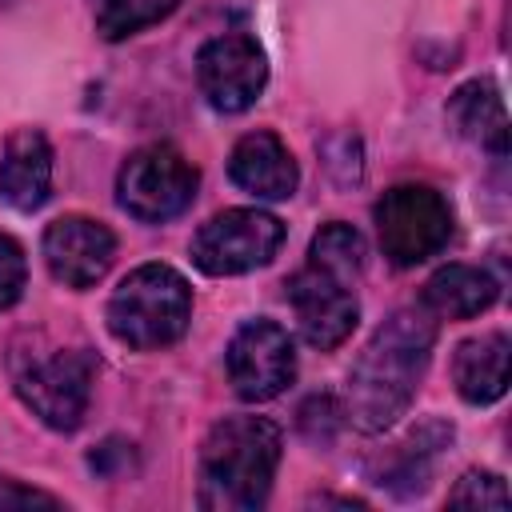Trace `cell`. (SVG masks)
<instances>
[{
    "instance_id": "obj_2",
    "label": "cell",
    "mask_w": 512,
    "mask_h": 512,
    "mask_svg": "<svg viewBox=\"0 0 512 512\" xmlns=\"http://www.w3.org/2000/svg\"><path fill=\"white\" fill-rule=\"evenodd\" d=\"M280 428L264 416H224L200 444V504L216 512H256L280 464Z\"/></svg>"
},
{
    "instance_id": "obj_11",
    "label": "cell",
    "mask_w": 512,
    "mask_h": 512,
    "mask_svg": "<svg viewBox=\"0 0 512 512\" xmlns=\"http://www.w3.org/2000/svg\"><path fill=\"white\" fill-rule=\"evenodd\" d=\"M116 256V236L92 216H60L44 228V264L64 288H92Z\"/></svg>"
},
{
    "instance_id": "obj_13",
    "label": "cell",
    "mask_w": 512,
    "mask_h": 512,
    "mask_svg": "<svg viewBox=\"0 0 512 512\" xmlns=\"http://www.w3.org/2000/svg\"><path fill=\"white\" fill-rule=\"evenodd\" d=\"M52 192V148L44 132L20 128L4 140L0 156V200L16 212H36Z\"/></svg>"
},
{
    "instance_id": "obj_10",
    "label": "cell",
    "mask_w": 512,
    "mask_h": 512,
    "mask_svg": "<svg viewBox=\"0 0 512 512\" xmlns=\"http://www.w3.org/2000/svg\"><path fill=\"white\" fill-rule=\"evenodd\" d=\"M288 304L296 312L300 336L320 352L340 348L360 320V300L352 292V280H344L312 260L288 280Z\"/></svg>"
},
{
    "instance_id": "obj_16",
    "label": "cell",
    "mask_w": 512,
    "mask_h": 512,
    "mask_svg": "<svg viewBox=\"0 0 512 512\" xmlns=\"http://www.w3.org/2000/svg\"><path fill=\"white\" fill-rule=\"evenodd\" d=\"M448 124L464 140H472V144H480V148H488L496 156L508 152L504 100H500L496 84H488V80H468V84H460L452 92V100H448Z\"/></svg>"
},
{
    "instance_id": "obj_7",
    "label": "cell",
    "mask_w": 512,
    "mask_h": 512,
    "mask_svg": "<svg viewBox=\"0 0 512 512\" xmlns=\"http://www.w3.org/2000/svg\"><path fill=\"white\" fill-rule=\"evenodd\" d=\"M284 244L280 216L264 208H228L216 212L192 236V264L208 276H240L276 256Z\"/></svg>"
},
{
    "instance_id": "obj_15",
    "label": "cell",
    "mask_w": 512,
    "mask_h": 512,
    "mask_svg": "<svg viewBox=\"0 0 512 512\" xmlns=\"http://www.w3.org/2000/svg\"><path fill=\"white\" fill-rule=\"evenodd\" d=\"M500 296V284L492 280V272L476 268V264H444L440 272L428 276L420 304L432 316L444 320H472L480 312H488Z\"/></svg>"
},
{
    "instance_id": "obj_20",
    "label": "cell",
    "mask_w": 512,
    "mask_h": 512,
    "mask_svg": "<svg viewBox=\"0 0 512 512\" xmlns=\"http://www.w3.org/2000/svg\"><path fill=\"white\" fill-rule=\"evenodd\" d=\"M448 504H472V508H508V488L496 472H468L452 492Z\"/></svg>"
},
{
    "instance_id": "obj_5",
    "label": "cell",
    "mask_w": 512,
    "mask_h": 512,
    "mask_svg": "<svg viewBox=\"0 0 512 512\" xmlns=\"http://www.w3.org/2000/svg\"><path fill=\"white\" fill-rule=\"evenodd\" d=\"M372 216H376L380 248L396 268H416L436 252H444V244L452 240V208L428 184L388 188L376 200Z\"/></svg>"
},
{
    "instance_id": "obj_9",
    "label": "cell",
    "mask_w": 512,
    "mask_h": 512,
    "mask_svg": "<svg viewBox=\"0 0 512 512\" xmlns=\"http://www.w3.org/2000/svg\"><path fill=\"white\" fill-rule=\"evenodd\" d=\"M228 380L240 400L260 404L280 396L296 376V348L292 336L276 320H244L228 344Z\"/></svg>"
},
{
    "instance_id": "obj_17",
    "label": "cell",
    "mask_w": 512,
    "mask_h": 512,
    "mask_svg": "<svg viewBox=\"0 0 512 512\" xmlns=\"http://www.w3.org/2000/svg\"><path fill=\"white\" fill-rule=\"evenodd\" d=\"M448 440H452V424H440V420L420 424V428L392 452V460H388V468L380 472L376 484H384V488H392V492H400V496L420 492V488L428 484V468H432L436 452H440Z\"/></svg>"
},
{
    "instance_id": "obj_18",
    "label": "cell",
    "mask_w": 512,
    "mask_h": 512,
    "mask_svg": "<svg viewBox=\"0 0 512 512\" xmlns=\"http://www.w3.org/2000/svg\"><path fill=\"white\" fill-rule=\"evenodd\" d=\"M308 260L328 268V272H336V276H344V280H356L360 268H364V236L352 224H344V220H328L312 236Z\"/></svg>"
},
{
    "instance_id": "obj_8",
    "label": "cell",
    "mask_w": 512,
    "mask_h": 512,
    "mask_svg": "<svg viewBox=\"0 0 512 512\" xmlns=\"http://www.w3.org/2000/svg\"><path fill=\"white\" fill-rule=\"evenodd\" d=\"M196 84L216 112L236 116L260 100L268 84V56L248 32L212 36L196 56Z\"/></svg>"
},
{
    "instance_id": "obj_4",
    "label": "cell",
    "mask_w": 512,
    "mask_h": 512,
    "mask_svg": "<svg viewBox=\"0 0 512 512\" xmlns=\"http://www.w3.org/2000/svg\"><path fill=\"white\" fill-rule=\"evenodd\" d=\"M92 380H96V356L88 348L48 344V348H28V352L16 348L12 352L16 396L24 400V408H32L56 432L80 428V420L88 412Z\"/></svg>"
},
{
    "instance_id": "obj_19",
    "label": "cell",
    "mask_w": 512,
    "mask_h": 512,
    "mask_svg": "<svg viewBox=\"0 0 512 512\" xmlns=\"http://www.w3.org/2000/svg\"><path fill=\"white\" fill-rule=\"evenodd\" d=\"M176 4L180 0H100L96 4V32L104 40H128L140 28L176 12Z\"/></svg>"
},
{
    "instance_id": "obj_21",
    "label": "cell",
    "mask_w": 512,
    "mask_h": 512,
    "mask_svg": "<svg viewBox=\"0 0 512 512\" xmlns=\"http://www.w3.org/2000/svg\"><path fill=\"white\" fill-rule=\"evenodd\" d=\"M24 280H28V264H24V248L0 232V308H12L24 292Z\"/></svg>"
},
{
    "instance_id": "obj_1",
    "label": "cell",
    "mask_w": 512,
    "mask_h": 512,
    "mask_svg": "<svg viewBox=\"0 0 512 512\" xmlns=\"http://www.w3.org/2000/svg\"><path fill=\"white\" fill-rule=\"evenodd\" d=\"M432 344H436V316L424 304L392 312L376 328V336L364 344V352L356 356V364L348 372L344 416L368 436L392 428L408 412V404L424 380Z\"/></svg>"
},
{
    "instance_id": "obj_12",
    "label": "cell",
    "mask_w": 512,
    "mask_h": 512,
    "mask_svg": "<svg viewBox=\"0 0 512 512\" xmlns=\"http://www.w3.org/2000/svg\"><path fill=\"white\" fill-rule=\"evenodd\" d=\"M228 176L236 188L260 196V200H288L300 184V168L276 132L240 136L228 156Z\"/></svg>"
},
{
    "instance_id": "obj_3",
    "label": "cell",
    "mask_w": 512,
    "mask_h": 512,
    "mask_svg": "<svg viewBox=\"0 0 512 512\" xmlns=\"http://www.w3.org/2000/svg\"><path fill=\"white\" fill-rule=\"evenodd\" d=\"M188 320H192V288L168 264L132 268L108 300V332L136 352L176 344Z\"/></svg>"
},
{
    "instance_id": "obj_14",
    "label": "cell",
    "mask_w": 512,
    "mask_h": 512,
    "mask_svg": "<svg viewBox=\"0 0 512 512\" xmlns=\"http://www.w3.org/2000/svg\"><path fill=\"white\" fill-rule=\"evenodd\" d=\"M508 356H512V344L504 332H484V336H472L456 348L452 356V380H456V392L468 400V404H492L508 392Z\"/></svg>"
},
{
    "instance_id": "obj_6",
    "label": "cell",
    "mask_w": 512,
    "mask_h": 512,
    "mask_svg": "<svg viewBox=\"0 0 512 512\" xmlns=\"http://www.w3.org/2000/svg\"><path fill=\"white\" fill-rule=\"evenodd\" d=\"M196 184L200 172L184 160V152H176L172 144H144L124 160L116 176V200L128 216L164 224L196 200Z\"/></svg>"
}]
</instances>
